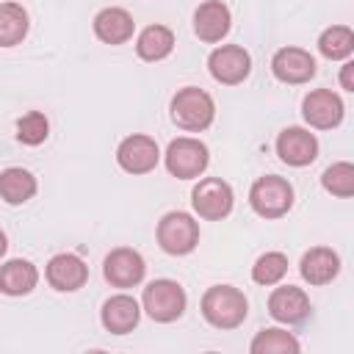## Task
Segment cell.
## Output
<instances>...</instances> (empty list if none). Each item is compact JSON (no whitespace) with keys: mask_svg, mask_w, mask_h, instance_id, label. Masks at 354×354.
Listing matches in <instances>:
<instances>
[{"mask_svg":"<svg viewBox=\"0 0 354 354\" xmlns=\"http://www.w3.org/2000/svg\"><path fill=\"white\" fill-rule=\"evenodd\" d=\"M147 274V263L136 249L119 246L113 249L102 263V277L113 288H136Z\"/></svg>","mask_w":354,"mask_h":354,"instance_id":"obj_11","label":"cell"},{"mask_svg":"<svg viewBox=\"0 0 354 354\" xmlns=\"http://www.w3.org/2000/svg\"><path fill=\"white\" fill-rule=\"evenodd\" d=\"M271 72L282 83H307L315 75V58L301 47H282L271 58Z\"/></svg>","mask_w":354,"mask_h":354,"instance_id":"obj_14","label":"cell"},{"mask_svg":"<svg viewBox=\"0 0 354 354\" xmlns=\"http://www.w3.org/2000/svg\"><path fill=\"white\" fill-rule=\"evenodd\" d=\"M141 318V307L133 296L127 293H116L111 299H105L102 310H100V321L111 335H127L138 326Z\"/></svg>","mask_w":354,"mask_h":354,"instance_id":"obj_17","label":"cell"},{"mask_svg":"<svg viewBox=\"0 0 354 354\" xmlns=\"http://www.w3.org/2000/svg\"><path fill=\"white\" fill-rule=\"evenodd\" d=\"M133 30H136V22L124 8L111 6L94 17V33L105 44H124L133 36Z\"/></svg>","mask_w":354,"mask_h":354,"instance_id":"obj_19","label":"cell"},{"mask_svg":"<svg viewBox=\"0 0 354 354\" xmlns=\"http://www.w3.org/2000/svg\"><path fill=\"white\" fill-rule=\"evenodd\" d=\"M249 205L263 218H282L293 207V185L285 177L266 174L252 183L249 188Z\"/></svg>","mask_w":354,"mask_h":354,"instance_id":"obj_4","label":"cell"},{"mask_svg":"<svg viewBox=\"0 0 354 354\" xmlns=\"http://www.w3.org/2000/svg\"><path fill=\"white\" fill-rule=\"evenodd\" d=\"M216 102L207 91L196 86H185L171 97V122L188 133H202L213 124Z\"/></svg>","mask_w":354,"mask_h":354,"instance_id":"obj_2","label":"cell"},{"mask_svg":"<svg viewBox=\"0 0 354 354\" xmlns=\"http://www.w3.org/2000/svg\"><path fill=\"white\" fill-rule=\"evenodd\" d=\"M166 169L171 177H180V180H194L199 177L207 163H210V152L207 147L199 141V138H191V136H180L174 138L169 147H166Z\"/></svg>","mask_w":354,"mask_h":354,"instance_id":"obj_6","label":"cell"},{"mask_svg":"<svg viewBox=\"0 0 354 354\" xmlns=\"http://www.w3.org/2000/svg\"><path fill=\"white\" fill-rule=\"evenodd\" d=\"M207 69H210V75H213L216 83L238 86L252 72V55L241 44H221V47H216L210 53Z\"/></svg>","mask_w":354,"mask_h":354,"instance_id":"obj_8","label":"cell"},{"mask_svg":"<svg viewBox=\"0 0 354 354\" xmlns=\"http://www.w3.org/2000/svg\"><path fill=\"white\" fill-rule=\"evenodd\" d=\"M6 249H8V238H6V232L0 230V257L6 254Z\"/></svg>","mask_w":354,"mask_h":354,"instance_id":"obj_30","label":"cell"},{"mask_svg":"<svg viewBox=\"0 0 354 354\" xmlns=\"http://www.w3.org/2000/svg\"><path fill=\"white\" fill-rule=\"evenodd\" d=\"M44 277H47L50 288H55V290H61V293H72V290H77V288L86 285V279H88V266H86L77 254L61 252V254L50 257V263H47V268H44Z\"/></svg>","mask_w":354,"mask_h":354,"instance_id":"obj_13","label":"cell"},{"mask_svg":"<svg viewBox=\"0 0 354 354\" xmlns=\"http://www.w3.org/2000/svg\"><path fill=\"white\" fill-rule=\"evenodd\" d=\"M50 136V122L41 111H28L25 116L17 119V138L28 147H39L44 144Z\"/></svg>","mask_w":354,"mask_h":354,"instance_id":"obj_28","label":"cell"},{"mask_svg":"<svg viewBox=\"0 0 354 354\" xmlns=\"http://www.w3.org/2000/svg\"><path fill=\"white\" fill-rule=\"evenodd\" d=\"M301 116L310 127L332 130L343 122V100L332 88H315L301 100Z\"/></svg>","mask_w":354,"mask_h":354,"instance_id":"obj_10","label":"cell"},{"mask_svg":"<svg viewBox=\"0 0 354 354\" xmlns=\"http://www.w3.org/2000/svg\"><path fill=\"white\" fill-rule=\"evenodd\" d=\"M318 50L329 61H343L354 53V33L346 25H332L318 36Z\"/></svg>","mask_w":354,"mask_h":354,"instance_id":"obj_24","label":"cell"},{"mask_svg":"<svg viewBox=\"0 0 354 354\" xmlns=\"http://www.w3.org/2000/svg\"><path fill=\"white\" fill-rule=\"evenodd\" d=\"M321 185L332 194V196H340V199H348L354 194V166L348 160H337L332 163L324 177H321Z\"/></svg>","mask_w":354,"mask_h":354,"instance_id":"obj_26","label":"cell"},{"mask_svg":"<svg viewBox=\"0 0 354 354\" xmlns=\"http://www.w3.org/2000/svg\"><path fill=\"white\" fill-rule=\"evenodd\" d=\"M232 202H235L232 188H230V183H224L221 177H205V180H199V183L194 185V191H191V205H194V210H196L202 218H207V221H221L224 216H230Z\"/></svg>","mask_w":354,"mask_h":354,"instance_id":"obj_7","label":"cell"},{"mask_svg":"<svg viewBox=\"0 0 354 354\" xmlns=\"http://www.w3.org/2000/svg\"><path fill=\"white\" fill-rule=\"evenodd\" d=\"M141 304L147 310V315L158 324H171L177 321L183 313H185V304H188V296L183 290L180 282L174 279H152L147 288H144V296H141Z\"/></svg>","mask_w":354,"mask_h":354,"instance_id":"obj_3","label":"cell"},{"mask_svg":"<svg viewBox=\"0 0 354 354\" xmlns=\"http://www.w3.org/2000/svg\"><path fill=\"white\" fill-rule=\"evenodd\" d=\"M174 50V33L166 25H149L136 39V53L144 61H163Z\"/></svg>","mask_w":354,"mask_h":354,"instance_id":"obj_22","label":"cell"},{"mask_svg":"<svg viewBox=\"0 0 354 354\" xmlns=\"http://www.w3.org/2000/svg\"><path fill=\"white\" fill-rule=\"evenodd\" d=\"M28 11L19 3H0V47H14L28 36Z\"/></svg>","mask_w":354,"mask_h":354,"instance_id":"obj_23","label":"cell"},{"mask_svg":"<svg viewBox=\"0 0 354 354\" xmlns=\"http://www.w3.org/2000/svg\"><path fill=\"white\" fill-rule=\"evenodd\" d=\"M299 271H301V279L310 285H329L340 274V257L326 246H313L310 252L301 254Z\"/></svg>","mask_w":354,"mask_h":354,"instance_id":"obj_18","label":"cell"},{"mask_svg":"<svg viewBox=\"0 0 354 354\" xmlns=\"http://www.w3.org/2000/svg\"><path fill=\"white\" fill-rule=\"evenodd\" d=\"M36 194V177L22 166H8L0 171V199L8 205H25Z\"/></svg>","mask_w":354,"mask_h":354,"instance_id":"obj_21","label":"cell"},{"mask_svg":"<svg viewBox=\"0 0 354 354\" xmlns=\"http://www.w3.org/2000/svg\"><path fill=\"white\" fill-rule=\"evenodd\" d=\"M249 313L246 296L232 285H213L202 296V315L216 329H235Z\"/></svg>","mask_w":354,"mask_h":354,"instance_id":"obj_1","label":"cell"},{"mask_svg":"<svg viewBox=\"0 0 354 354\" xmlns=\"http://www.w3.org/2000/svg\"><path fill=\"white\" fill-rule=\"evenodd\" d=\"M277 155L288 166H310L318 158V138L304 127H285L277 136Z\"/></svg>","mask_w":354,"mask_h":354,"instance_id":"obj_12","label":"cell"},{"mask_svg":"<svg viewBox=\"0 0 354 354\" xmlns=\"http://www.w3.org/2000/svg\"><path fill=\"white\" fill-rule=\"evenodd\" d=\"M116 160L124 171L130 174H147L158 166L160 160V149H158V141L144 136V133H133L127 138H122L119 149H116Z\"/></svg>","mask_w":354,"mask_h":354,"instance_id":"obj_9","label":"cell"},{"mask_svg":"<svg viewBox=\"0 0 354 354\" xmlns=\"http://www.w3.org/2000/svg\"><path fill=\"white\" fill-rule=\"evenodd\" d=\"M268 313L279 324H301L310 315V299L296 285H279L268 296Z\"/></svg>","mask_w":354,"mask_h":354,"instance_id":"obj_15","label":"cell"},{"mask_svg":"<svg viewBox=\"0 0 354 354\" xmlns=\"http://www.w3.org/2000/svg\"><path fill=\"white\" fill-rule=\"evenodd\" d=\"M158 246L166 252V254H188L196 249L199 243V224L194 221L191 213L185 210H171L166 213L160 221H158Z\"/></svg>","mask_w":354,"mask_h":354,"instance_id":"obj_5","label":"cell"},{"mask_svg":"<svg viewBox=\"0 0 354 354\" xmlns=\"http://www.w3.org/2000/svg\"><path fill=\"white\" fill-rule=\"evenodd\" d=\"M288 274V257L282 252H266L252 266V279L257 285H277Z\"/></svg>","mask_w":354,"mask_h":354,"instance_id":"obj_27","label":"cell"},{"mask_svg":"<svg viewBox=\"0 0 354 354\" xmlns=\"http://www.w3.org/2000/svg\"><path fill=\"white\" fill-rule=\"evenodd\" d=\"M39 271L30 260H8L0 266V293L6 296H25L36 288Z\"/></svg>","mask_w":354,"mask_h":354,"instance_id":"obj_20","label":"cell"},{"mask_svg":"<svg viewBox=\"0 0 354 354\" xmlns=\"http://www.w3.org/2000/svg\"><path fill=\"white\" fill-rule=\"evenodd\" d=\"M230 25H232V14L221 0H205L194 11V33L207 44L221 41L230 33Z\"/></svg>","mask_w":354,"mask_h":354,"instance_id":"obj_16","label":"cell"},{"mask_svg":"<svg viewBox=\"0 0 354 354\" xmlns=\"http://www.w3.org/2000/svg\"><path fill=\"white\" fill-rule=\"evenodd\" d=\"M340 86L346 91H354V64L351 61H346L343 69H340Z\"/></svg>","mask_w":354,"mask_h":354,"instance_id":"obj_29","label":"cell"},{"mask_svg":"<svg viewBox=\"0 0 354 354\" xmlns=\"http://www.w3.org/2000/svg\"><path fill=\"white\" fill-rule=\"evenodd\" d=\"M301 346L285 329H260L249 346L252 354H296Z\"/></svg>","mask_w":354,"mask_h":354,"instance_id":"obj_25","label":"cell"}]
</instances>
